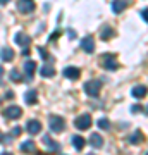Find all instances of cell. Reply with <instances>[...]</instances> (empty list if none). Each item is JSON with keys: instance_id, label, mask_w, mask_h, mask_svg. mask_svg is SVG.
I'll return each mask as SVG.
<instances>
[{"instance_id": "obj_1", "label": "cell", "mask_w": 148, "mask_h": 155, "mask_svg": "<svg viewBox=\"0 0 148 155\" xmlns=\"http://www.w3.org/2000/svg\"><path fill=\"white\" fill-rule=\"evenodd\" d=\"M100 90H102V83H100L98 79H90V81L84 83V91L90 97H98Z\"/></svg>"}, {"instance_id": "obj_2", "label": "cell", "mask_w": 148, "mask_h": 155, "mask_svg": "<svg viewBox=\"0 0 148 155\" xmlns=\"http://www.w3.org/2000/svg\"><path fill=\"white\" fill-rule=\"evenodd\" d=\"M36 9L35 0H17V11L21 14H31Z\"/></svg>"}, {"instance_id": "obj_3", "label": "cell", "mask_w": 148, "mask_h": 155, "mask_svg": "<svg viewBox=\"0 0 148 155\" xmlns=\"http://www.w3.org/2000/svg\"><path fill=\"white\" fill-rule=\"evenodd\" d=\"M48 124H50V129H52L54 133H61L62 129L66 127V122H64V119H62V117H59V116H50Z\"/></svg>"}, {"instance_id": "obj_4", "label": "cell", "mask_w": 148, "mask_h": 155, "mask_svg": "<svg viewBox=\"0 0 148 155\" xmlns=\"http://www.w3.org/2000/svg\"><path fill=\"white\" fill-rule=\"evenodd\" d=\"M74 126H76L77 129H81V131L88 129V127L91 126V116H90V114H83V116H79L76 121H74Z\"/></svg>"}, {"instance_id": "obj_5", "label": "cell", "mask_w": 148, "mask_h": 155, "mask_svg": "<svg viewBox=\"0 0 148 155\" xmlns=\"http://www.w3.org/2000/svg\"><path fill=\"white\" fill-rule=\"evenodd\" d=\"M4 116L7 119H17V117L22 116V110H21V107H17V105H9L4 109Z\"/></svg>"}, {"instance_id": "obj_6", "label": "cell", "mask_w": 148, "mask_h": 155, "mask_svg": "<svg viewBox=\"0 0 148 155\" xmlns=\"http://www.w3.org/2000/svg\"><path fill=\"white\" fill-rule=\"evenodd\" d=\"M104 67L107 69V71H115V69L119 67V64H117V61H115V57H112L110 54H107V55H104Z\"/></svg>"}, {"instance_id": "obj_7", "label": "cell", "mask_w": 148, "mask_h": 155, "mask_svg": "<svg viewBox=\"0 0 148 155\" xmlns=\"http://www.w3.org/2000/svg\"><path fill=\"white\" fill-rule=\"evenodd\" d=\"M26 129H28L29 134H38L40 131H41V122L36 121V119H31V121H28Z\"/></svg>"}, {"instance_id": "obj_8", "label": "cell", "mask_w": 148, "mask_h": 155, "mask_svg": "<svg viewBox=\"0 0 148 155\" xmlns=\"http://www.w3.org/2000/svg\"><path fill=\"white\" fill-rule=\"evenodd\" d=\"M81 48L86 52V54H93L95 52V40L91 36H84V40L81 41Z\"/></svg>"}, {"instance_id": "obj_9", "label": "cell", "mask_w": 148, "mask_h": 155, "mask_svg": "<svg viewBox=\"0 0 148 155\" xmlns=\"http://www.w3.org/2000/svg\"><path fill=\"white\" fill-rule=\"evenodd\" d=\"M64 76H66L67 79H72V81H76L77 78L81 76V71H79L77 67L69 66V67H66V69H64Z\"/></svg>"}, {"instance_id": "obj_10", "label": "cell", "mask_w": 148, "mask_h": 155, "mask_svg": "<svg viewBox=\"0 0 148 155\" xmlns=\"http://www.w3.org/2000/svg\"><path fill=\"white\" fill-rule=\"evenodd\" d=\"M131 93H133V97H134V98H145V97L148 95V88L145 86V84H138V86H134V88H133Z\"/></svg>"}, {"instance_id": "obj_11", "label": "cell", "mask_w": 148, "mask_h": 155, "mask_svg": "<svg viewBox=\"0 0 148 155\" xmlns=\"http://www.w3.org/2000/svg\"><path fill=\"white\" fill-rule=\"evenodd\" d=\"M127 4H129L127 0H114V2H112V12H114V14H121V12L126 9Z\"/></svg>"}, {"instance_id": "obj_12", "label": "cell", "mask_w": 148, "mask_h": 155, "mask_svg": "<svg viewBox=\"0 0 148 155\" xmlns=\"http://www.w3.org/2000/svg\"><path fill=\"white\" fill-rule=\"evenodd\" d=\"M14 41H16L17 45H21V47H28V45L31 43V38H29L26 33H17L16 36H14Z\"/></svg>"}, {"instance_id": "obj_13", "label": "cell", "mask_w": 148, "mask_h": 155, "mask_svg": "<svg viewBox=\"0 0 148 155\" xmlns=\"http://www.w3.org/2000/svg\"><path fill=\"white\" fill-rule=\"evenodd\" d=\"M35 71H36V62L35 61H26L24 62V72H26V76L31 79L35 74Z\"/></svg>"}, {"instance_id": "obj_14", "label": "cell", "mask_w": 148, "mask_h": 155, "mask_svg": "<svg viewBox=\"0 0 148 155\" xmlns=\"http://www.w3.org/2000/svg\"><path fill=\"white\" fill-rule=\"evenodd\" d=\"M21 152L22 153H35V152H36V145H35V141H31V140L24 141V143L21 145Z\"/></svg>"}, {"instance_id": "obj_15", "label": "cell", "mask_w": 148, "mask_h": 155, "mask_svg": "<svg viewBox=\"0 0 148 155\" xmlns=\"http://www.w3.org/2000/svg\"><path fill=\"white\" fill-rule=\"evenodd\" d=\"M90 145H91L93 148H100V147L104 145V138H102L98 133H93L90 136Z\"/></svg>"}, {"instance_id": "obj_16", "label": "cell", "mask_w": 148, "mask_h": 155, "mask_svg": "<svg viewBox=\"0 0 148 155\" xmlns=\"http://www.w3.org/2000/svg\"><path fill=\"white\" fill-rule=\"evenodd\" d=\"M40 74H41L43 78H52L55 74V69L52 66H48V64H45V66L40 69Z\"/></svg>"}, {"instance_id": "obj_17", "label": "cell", "mask_w": 148, "mask_h": 155, "mask_svg": "<svg viewBox=\"0 0 148 155\" xmlns=\"http://www.w3.org/2000/svg\"><path fill=\"white\" fill-rule=\"evenodd\" d=\"M24 100H26L28 104H36V102H38V95H36L35 90H29V91L24 95Z\"/></svg>"}, {"instance_id": "obj_18", "label": "cell", "mask_w": 148, "mask_h": 155, "mask_svg": "<svg viewBox=\"0 0 148 155\" xmlns=\"http://www.w3.org/2000/svg\"><path fill=\"white\" fill-rule=\"evenodd\" d=\"M143 141V134H141V131H134V133L129 136V143H133V145H140Z\"/></svg>"}, {"instance_id": "obj_19", "label": "cell", "mask_w": 148, "mask_h": 155, "mask_svg": "<svg viewBox=\"0 0 148 155\" xmlns=\"http://www.w3.org/2000/svg\"><path fill=\"white\" fill-rule=\"evenodd\" d=\"M0 59H2V61H5V62L12 61V59H14V52H12L11 48H4L2 52H0Z\"/></svg>"}, {"instance_id": "obj_20", "label": "cell", "mask_w": 148, "mask_h": 155, "mask_svg": "<svg viewBox=\"0 0 148 155\" xmlns=\"http://www.w3.org/2000/svg\"><path fill=\"white\" fill-rule=\"evenodd\" d=\"M43 143L48 145V148L52 150V152H55V150H59V143H55V141H52V138H50L48 134H45L43 136Z\"/></svg>"}, {"instance_id": "obj_21", "label": "cell", "mask_w": 148, "mask_h": 155, "mask_svg": "<svg viewBox=\"0 0 148 155\" xmlns=\"http://www.w3.org/2000/svg\"><path fill=\"white\" fill-rule=\"evenodd\" d=\"M72 145H74V148L76 150H83V147H84V138H81V136H72Z\"/></svg>"}, {"instance_id": "obj_22", "label": "cell", "mask_w": 148, "mask_h": 155, "mask_svg": "<svg viewBox=\"0 0 148 155\" xmlns=\"http://www.w3.org/2000/svg\"><path fill=\"white\" fill-rule=\"evenodd\" d=\"M9 76H11V81H12V83H21V81H22V79H21V74H19V71H17V69H12Z\"/></svg>"}, {"instance_id": "obj_23", "label": "cell", "mask_w": 148, "mask_h": 155, "mask_svg": "<svg viewBox=\"0 0 148 155\" xmlns=\"http://www.w3.org/2000/svg\"><path fill=\"white\" fill-rule=\"evenodd\" d=\"M98 127H100V129H109V127H110V121H109V119H105V117L98 119Z\"/></svg>"}, {"instance_id": "obj_24", "label": "cell", "mask_w": 148, "mask_h": 155, "mask_svg": "<svg viewBox=\"0 0 148 155\" xmlns=\"http://www.w3.org/2000/svg\"><path fill=\"white\" fill-rule=\"evenodd\" d=\"M114 35V31H112V28H104V31H102V40H110V36Z\"/></svg>"}, {"instance_id": "obj_25", "label": "cell", "mask_w": 148, "mask_h": 155, "mask_svg": "<svg viewBox=\"0 0 148 155\" xmlns=\"http://www.w3.org/2000/svg\"><path fill=\"white\" fill-rule=\"evenodd\" d=\"M11 134H12V136H19V134H21V127L16 126V127H14V129L11 131Z\"/></svg>"}, {"instance_id": "obj_26", "label": "cell", "mask_w": 148, "mask_h": 155, "mask_svg": "<svg viewBox=\"0 0 148 155\" xmlns=\"http://www.w3.org/2000/svg\"><path fill=\"white\" fill-rule=\"evenodd\" d=\"M143 110V107L141 105H133L131 107V112H133V114H136V112H141Z\"/></svg>"}, {"instance_id": "obj_27", "label": "cell", "mask_w": 148, "mask_h": 155, "mask_svg": "<svg viewBox=\"0 0 148 155\" xmlns=\"http://www.w3.org/2000/svg\"><path fill=\"white\" fill-rule=\"evenodd\" d=\"M38 50H40V55L43 57V59H48V54H47V50H45L43 47H40Z\"/></svg>"}, {"instance_id": "obj_28", "label": "cell", "mask_w": 148, "mask_h": 155, "mask_svg": "<svg viewBox=\"0 0 148 155\" xmlns=\"http://www.w3.org/2000/svg\"><path fill=\"white\" fill-rule=\"evenodd\" d=\"M141 17H143V19H145V21L148 22V7H146V9H143V11H141Z\"/></svg>"}, {"instance_id": "obj_29", "label": "cell", "mask_w": 148, "mask_h": 155, "mask_svg": "<svg viewBox=\"0 0 148 155\" xmlns=\"http://www.w3.org/2000/svg\"><path fill=\"white\" fill-rule=\"evenodd\" d=\"M69 38H71V40H74V38H76V31H72V29H69Z\"/></svg>"}, {"instance_id": "obj_30", "label": "cell", "mask_w": 148, "mask_h": 155, "mask_svg": "<svg viewBox=\"0 0 148 155\" xmlns=\"http://www.w3.org/2000/svg\"><path fill=\"white\" fill-rule=\"evenodd\" d=\"M55 38H59V31H55V33H52V36H50V41H52V40H55Z\"/></svg>"}, {"instance_id": "obj_31", "label": "cell", "mask_w": 148, "mask_h": 155, "mask_svg": "<svg viewBox=\"0 0 148 155\" xmlns=\"http://www.w3.org/2000/svg\"><path fill=\"white\" fill-rule=\"evenodd\" d=\"M2 74H4V67L0 66V78H2Z\"/></svg>"}, {"instance_id": "obj_32", "label": "cell", "mask_w": 148, "mask_h": 155, "mask_svg": "<svg viewBox=\"0 0 148 155\" xmlns=\"http://www.w3.org/2000/svg\"><path fill=\"white\" fill-rule=\"evenodd\" d=\"M7 2H9V0H0V4H4V5H5Z\"/></svg>"}, {"instance_id": "obj_33", "label": "cell", "mask_w": 148, "mask_h": 155, "mask_svg": "<svg viewBox=\"0 0 148 155\" xmlns=\"http://www.w3.org/2000/svg\"><path fill=\"white\" fill-rule=\"evenodd\" d=\"M0 155H12V153H9V152H4V153H0Z\"/></svg>"}, {"instance_id": "obj_34", "label": "cell", "mask_w": 148, "mask_h": 155, "mask_svg": "<svg viewBox=\"0 0 148 155\" xmlns=\"http://www.w3.org/2000/svg\"><path fill=\"white\" fill-rule=\"evenodd\" d=\"M88 155H95V153H88Z\"/></svg>"}, {"instance_id": "obj_35", "label": "cell", "mask_w": 148, "mask_h": 155, "mask_svg": "<svg viewBox=\"0 0 148 155\" xmlns=\"http://www.w3.org/2000/svg\"><path fill=\"white\" fill-rule=\"evenodd\" d=\"M146 155H148V153H146Z\"/></svg>"}]
</instances>
